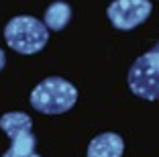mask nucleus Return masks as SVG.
I'll use <instances>...</instances> for the list:
<instances>
[{
  "label": "nucleus",
  "mask_w": 159,
  "mask_h": 157,
  "mask_svg": "<svg viewBox=\"0 0 159 157\" xmlns=\"http://www.w3.org/2000/svg\"><path fill=\"white\" fill-rule=\"evenodd\" d=\"M106 14L116 29L131 31L147 21V16L151 14V2L149 0H114L110 2Z\"/></svg>",
  "instance_id": "nucleus-4"
},
{
  "label": "nucleus",
  "mask_w": 159,
  "mask_h": 157,
  "mask_svg": "<svg viewBox=\"0 0 159 157\" xmlns=\"http://www.w3.org/2000/svg\"><path fill=\"white\" fill-rule=\"evenodd\" d=\"M125 141L116 133H102L88 145V157H122Z\"/></svg>",
  "instance_id": "nucleus-5"
},
{
  "label": "nucleus",
  "mask_w": 159,
  "mask_h": 157,
  "mask_svg": "<svg viewBox=\"0 0 159 157\" xmlns=\"http://www.w3.org/2000/svg\"><path fill=\"white\" fill-rule=\"evenodd\" d=\"M35 145H37L35 135L29 131V133H23V135H19V137L12 139L10 151L16 153V155H31V153H35Z\"/></svg>",
  "instance_id": "nucleus-8"
},
{
  "label": "nucleus",
  "mask_w": 159,
  "mask_h": 157,
  "mask_svg": "<svg viewBox=\"0 0 159 157\" xmlns=\"http://www.w3.org/2000/svg\"><path fill=\"white\" fill-rule=\"evenodd\" d=\"M2 157H41V155H39V153H31V155H16V153H12V151L8 149V151H6Z\"/></svg>",
  "instance_id": "nucleus-9"
},
{
  "label": "nucleus",
  "mask_w": 159,
  "mask_h": 157,
  "mask_svg": "<svg viewBox=\"0 0 159 157\" xmlns=\"http://www.w3.org/2000/svg\"><path fill=\"white\" fill-rule=\"evenodd\" d=\"M4 39L10 45V49H14L16 53L33 55L47 45L49 29L43 21L29 16V14H20V16L10 19V23L4 27Z\"/></svg>",
  "instance_id": "nucleus-1"
},
{
  "label": "nucleus",
  "mask_w": 159,
  "mask_h": 157,
  "mask_svg": "<svg viewBox=\"0 0 159 157\" xmlns=\"http://www.w3.org/2000/svg\"><path fill=\"white\" fill-rule=\"evenodd\" d=\"M70 19H71V8L66 2H53V4L45 10V16H43L47 29H51V31L63 29L70 23Z\"/></svg>",
  "instance_id": "nucleus-7"
},
{
  "label": "nucleus",
  "mask_w": 159,
  "mask_h": 157,
  "mask_svg": "<svg viewBox=\"0 0 159 157\" xmlns=\"http://www.w3.org/2000/svg\"><path fill=\"white\" fill-rule=\"evenodd\" d=\"M31 127H33V120L25 112H6L0 118V129L10 137V141L23 133H29Z\"/></svg>",
  "instance_id": "nucleus-6"
},
{
  "label": "nucleus",
  "mask_w": 159,
  "mask_h": 157,
  "mask_svg": "<svg viewBox=\"0 0 159 157\" xmlns=\"http://www.w3.org/2000/svg\"><path fill=\"white\" fill-rule=\"evenodd\" d=\"M78 100V90L63 78H45L31 92V104L43 114L67 112Z\"/></svg>",
  "instance_id": "nucleus-2"
},
{
  "label": "nucleus",
  "mask_w": 159,
  "mask_h": 157,
  "mask_svg": "<svg viewBox=\"0 0 159 157\" xmlns=\"http://www.w3.org/2000/svg\"><path fill=\"white\" fill-rule=\"evenodd\" d=\"M129 86L143 100H159V43L135 59L129 72Z\"/></svg>",
  "instance_id": "nucleus-3"
},
{
  "label": "nucleus",
  "mask_w": 159,
  "mask_h": 157,
  "mask_svg": "<svg viewBox=\"0 0 159 157\" xmlns=\"http://www.w3.org/2000/svg\"><path fill=\"white\" fill-rule=\"evenodd\" d=\"M6 65V55H4V51L0 49V72H2V67Z\"/></svg>",
  "instance_id": "nucleus-10"
}]
</instances>
